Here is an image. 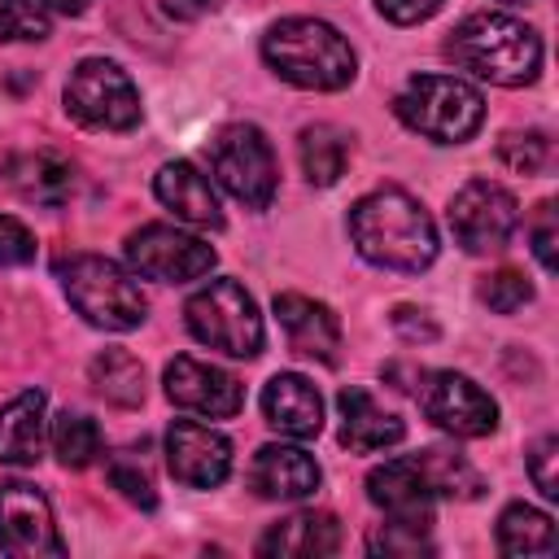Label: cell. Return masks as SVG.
Instances as JSON below:
<instances>
[{"label": "cell", "instance_id": "cell-1", "mask_svg": "<svg viewBox=\"0 0 559 559\" xmlns=\"http://www.w3.org/2000/svg\"><path fill=\"white\" fill-rule=\"evenodd\" d=\"M349 240L367 262L402 275H419L437 258V227L428 210L402 188H380L354 201Z\"/></svg>", "mask_w": 559, "mask_h": 559}, {"label": "cell", "instance_id": "cell-2", "mask_svg": "<svg viewBox=\"0 0 559 559\" xmlns=\"http://www.w3.org/2000/svg\"><path fill=\"white\" fill-rule=\"evenodd\" d=\"M445 52L463 70H472L476 79H489L498 87H524L542 70V39H537V31L524 26L511 13H472V17H463L450 31Z\"/></svg>", "mask_w": 559, "mask_h": 559}, {"label": "cell", "instance_id": "cell-3", "mask_svg": "<svg viewBox=\"0 0 559 559\" xmlns=\"http://www.w3.org/2000/svg\"><path fill=\"white\" fill-rule=\"evenodd\" d=\"M262 57L266 66L306 92H336L354 79L358 57L349 48V39L319 22V17H284L262 35Z\"/></svg>", "mask_w": 559, "mask_h": 559}, {"label": "cell", "instance_id": "cell-4", "mask_svg": "<svg viewBox=\"0 0 559 559\" xmlns=\"http://www.w3.org/2000/svg\"><path fill=\"white\" fill-rule=\"evenodd\" d=\"M57 275L66 284V297L70 306L92 323V328H105V332H131L144 323V293L140 284L109 258H96V253H70L57 262Z\"/></svg>", "mask_w": 559, "mask_h": 559}, {"label": "cell", "instance_id": "cell-5", "mask_svg": "<svg viewBox=\"0 0 559 559\" xmlns=\"http://www.w3.org/2000/svg\"><path fill=\"white\" fill-rule=\"evenodd\" d=\"M393 114L432 144H463L485 122V100L454 74H415L393 96Z\"/></svg>", "mask_w": 559, "mask_h": 559}, {"label": "cell", "instance_id": "cell-6", "mask_svg": "<svg viewBox=\"0 0 559 559\" xmlns=\"http://www.w3.org/2000/svg\"><path fill=\"white\" fill-rule=\"evenodd\" d=\"M183 314H188V332L201 345H210L227 358L262 354V314L240 280H210L205 288H197L188 297Z\"/></svg>", "mask_w": 559, "mask_h": 559}, {"label": "cell", "instance_id": "cell-7", "mask_svg": "<svg viewBox=\"0 0 559 559\" xmlns=\"http://www.w3.org/2000/svg\"><path fill=\"white\" fill-rule=\"evenodd\" d=\"M205 153H210V170L236 201H245L249 210H266L275 201L280 170H275V153L258 127H249V122L223 127V131H214Z\"/></svg>", "mask_w": 559, "mask_h": 559}, {"label": "cell", "instance_id": "cell-8", "mask_svg": "<svg viewBox=\"0 0 559 559\" xmlns=\"http://www.w3.org/2000/svg\"><path fill=\"white\" fill-rule=\"evenodd\" d=\"M66 109L92 131H131L140 122V92L122 66L87 57L66 79Z\"/></svg>", "mask_w": 559, "mask_h": 559}, {"label": "cell", "instance_id": "cell-9", "mask_svg": "<svg viewBox=\"0 0 559 559\" xmlns=\"http://www.w3.org/2000/svg\"><path fill=\"white\" fill-rule=\"evenodd\" d=\"M122 253L135 275L162 280V284H183V280H201L214 271V249L201 236L166 227V223H148V227L131 231Z\"/></svg>", "mask_w": 559, "mask_h": 559}, {"label": "cell", "instance_id": "cell-10", "mask_svg": "<svg viewBox=\"0 0 559 559\" xmlns=\"http://www.w3.org/2000/svg\"><path fill=\"white\" fill-rule=\"evenodd\" d=\"M520 223V205L502 183L472 179L450 201V231L467 253H498Z\"/></svg>", "mask_w": 559, "mask_h": 559}, {"label": "cell", "instance_id": "cell-11", "mask_svg": "<svg viewBox=\"0 0 559 559\" xmlns=\"http://www.w3.org/2000/svg\"><path fill=\"white\" fill-rule=\"evenodd\" d=\"M424 415L450 437H489L498 428V402L459 371H432L419 384Z\"/></svg>", "mask_w": 559, "mask_h": 559}, {"label": "cell", "instance_id": "cell-12", "mask_svg": "<svg viewBox=\"0 0 559 559\" xmlns=\"http://www.w3.org/2000/svg\"><path fill=\"white\" fill-rule=\"evenodd\" d=\"M0 550L17 559H39V555H61V537L52 524L48 498L26 485V480H4L0 485Z\"/></svg>", "mask_w": 559, "mask_h": 559}, {"label": "cell", "instance_id": "cell-13", "mask_svg": "<svg viewBox=\"0 0 559 559\" xmlns=\"http://www.w3.org/2000/svg\"><path fill=\"white\" fill-rule=\"evenodd\" d=\"M166 467L188 489H214L231 472V441L197 419H175L166 428Z\"/></svg>", "mask_w": 559, "mask_h": 559}, {"label": "cell", "instance_id": "cell-14", "mask_svg": "<svg viewBox=\"0 0 559 559\" xmlns=\"http://www.w3.org/2000/svg\"><path fill=\"white\" fill-rule=\"evenodd\" d=\"M166 397L183 411H197L205 419H231L245 406L240 380L223 367H210L192 354H179L166 362Z\"/></svg>", "mask_w": 559, "mask_h": 559}, {"label": "cell", "instance_id": "cell-15", "mask_svg": "<svg viewBox=\"0 0 559 559\" xmlns=\"http://www.w3.org/2000/svg\"><path fill=\"white\" fill-rule=\"evenodd\" d=\"M367 498L389 515V520H402V524H432V485L428 476L419 472L415 454L411 459H389L384 467H376L367 476Z\"/></svg>", "mask_w": 559, "mask_h": 559}, {"label": "cell", "instance_id": "cell-16", "mask_svg": "<svg viewBox=\"0 0 559 559\" xmlns=\"http://www.w3.org/2000/svg\"><path fill=\"white\" fill-rule=\"evenodd\" d=\"M323 472L301 445H262L249 463V485L271 502H301L319 489Z\"/></svg>", "mask_w": 559, "mask_h": 559}, {"label": "cell", "instance_id": "cell-17", "mask_svg": "<svg viewBox=\"0 0 559 559\" xmlns=\"http://www.w3.org/2000/svg\"><path fill=\"white\" fill-rule=\"evenodd\" d=\"M275 319H280L293 354L319 358V362H336L341 358V323L323 301L301 297V293H280L275 297Z\"/></svg>", "mask_w": 559, "mask_h": 559}, {"label": "cell", "instance_id": "cell-18", "mask_svg": "<svg viewBox=\"0 0 559 559\" xmlns=\"http://www.w3.org/2000/svg\"><path fill=\"white\" fill-rule=\"evenodd\" d=\"M262 415L275 432L306 441V437H319V428H323V397L306 376L280 371L262 389Z\"/></svg>", "mask_w": 559, "mask_h": 559}, {"label": "cell", "instance_id": "cell-19", "mask_svg": "<svg viewBox=\"0 0 559 559\" xmlns=\"http://www.w3.org/2000/svg\"><path fill=\"white\" fill-rule=\"evenodd\" d=\"M336 406H341V445L354 450V454L389 450V445H397V441L406 437V424H402L393 411H384V406H380L367 389H358V384L341 389Z\"/></svg>", "mask_w": 559, "mask_h": 559}, {"label": "cell", "instance_id": "cell-20", "mask_svg": "<svg viewBox=\"0 0 559 559\" xmlns=\"http://www.w3.org/2000/svg\"><path fill=\"white\" fill-rule=\"evenodd\" d=\"M4 179H9V188H13L22 201H31V205L57 210V205H66V201L74 197V166H70V157H61V153H52V148L17 153V157L4 166Z\"/></svg>", "mask_w": 559, "mask_h": 559}, {"label": "cell", "instance_id": "cell-21", "mask_svg": "<svg viewBox=\"0 0 559 559\" xmlns=\"http://www.w3.org/2000/svg\"><path fill=\"white\" fill-rule=\"evenodd\" d=\"M153 192H157V201H162L175 218H183V223H192V227H223L218 197H214L210 179H205L192 162H166V166L157 170V179H153Z\"/></svg>", "mask_w": 559, "mask_h": 559}, {"label": "cell", "instance_id": "cell-22", "mask_svg": "<svg viewBox=\"0 0 559 559\" xmlns=\"http://www.w3.org/2000/svg\"><path fill=\"white\" fill-rule=\"evenodd\" d=\"M341 550V524L328 511H297L280 524H271L258 542V555H336Z\"/></svg>", "mask_w": 559, "mask_h": 559}, {"label": "cell", "instance_id": "cell-23", "mask_svg": "<svg viewBox=\"0 0 559 559\" xmlns=\"http://www.w3.org/2000/svg\"><path fill=\"white\" fill-rule=\"evenodd\" d=\"M44 454V393L26 389L0 406V463H35Z\"/></svg>", "mask_w": 559, "mask_h": 559}, {"label": "cell", "instance_id": "cell-24", "mask_svg": "<svg viewBox=\"0 0 559 559\" xmlns=\"http://www.w3.org/2000/svg\"><path fill=\"white\" fill-rule=\"evenodd\" d=\"M498 550L502 555H550L555 550V520L528 502H511L498 515Z\"/></svg>", "mask_w": 559, "mask_h": 559}, {"label": "cell", "instance_id": "cell-25", "mask_svg": "<svg viewBox=\"0 0 559 559\" xmlns=\"http://www.w3.org/2000/svg\"><path fill=\"white\" fill-rule=\"evenodd\" d=\"M297 157H301V175H306L310 183L328 188V183H336V179L345 175L349 140H345L336 127L314 122V127L301 131V140H297Z\"/></svg>", "mask_w": 559, "mask_h": 559}, {"label": "cell", "instance_id": "cell-26", "mask_svg": "<svg viewBox=\"0 0 559 559\" xmlns=\"http://www.w3.org/2000/svg\"><path fill=\"white\" fill-rule=\"evenodd\" d=\"M87 376H92L96 393H100L105 402H114V406H140V402H144V367H140V358L127 354V349H105V354H96L92 367H87Z\"/></svg>", "mask_w": 559, "mask_h": 559}, {"label": "cell", "instance_id": "cell-27", "mask_svg": "<svg viewBox=\"0 0 559 559\" xmlns=\"http://www.w3.org/2000/svg\"><path fill=\"white\" fill-rule=\"evenodd\" d=\"M415 463L428 476L437 498H480V489H485L480 472L459 450H424V454H415Z\"/></svg>", "mask_w": 559, "mask_h": 559}, {"label": "cell", "instance_id": "cell-28", "mask_svg": "<svg viewBox=\"0 0 559 559\" xmlns=\"http://www.w3.org/2000/svg\"><path fill=\"white\" fill-rule=\"evenodd\" d=\"M52 454L66 467H87L100 459V428L96 419L79 415V411H61L52 419Z\"/></svg>", "mask_w": 559, "mask_h": 559}, {"label": "cell", "instance_id": "cell-29", "mask_svg": "<svg viewBox=\"0 0 559 559\" xmlns=\"http://www.w3.org/2000/svg\"><path fill=\"white\" fill-rule=\"evenodd\" d=\"M498 157H502L515 175H542V170H550L555 148H550V140H546L542 131H511V135H502Z\"/></svg>", "mask_w": 559, "mask_h": 559}, {"label": "cell", "instance_id": "cell-30", "mask_svg": "<svg viewBox=\"0 0 559 559\" xmlns=\"http://www.w3.org/2000/svg\"><path fill=\"white\" fill-rule=\"evenodd\" d=\"M48 39V13L35 0H0V44Z\"/></svg>", "mask_w": 559, "mask_h": 559}, {"label": "cell", "instance_id": "cell-31", "mask_svg": "<svg viewBox=\"0 0 559 559\" xmlns=\"http://www.w3.org/2000/svg\"><path fill=\"white\" fill-rule=\"evenodd\" d=\"M480 301H485L493 314H515L520 306L533 301V284H528L520 271H493V275H485V284H480Z\"/></svg>", "mask_w": 559, "mask_h": 559}, {"label": "cell", "instance_id": "cell-32", "mask_svg": "<svg viewBox=\"0 0 559 559\" xmlns=\"http://www.w3.org/2000/svg\"><path fill=\"white\" fill-rule=\"evenodd\" d=\"M428 528L424 524H402V520H389L384 528H376L367 537V550L371 555H428L432 542L424 537Z\"/></svg>", "mask_w": 559, "mask_h": 559}, {"label": "cell", "instance_id": "cell-33", "mask_svg": "<svg viewBox=\"0 0 559 559\" xmlns=\"http://www.w3.org/2000/svg\"><path fill=\"white\" fill-rule=\"evenodd\" d=\"M109 485H114L127 502L144 507V511H153V507H157V493H153L148 472H144V467H135V463H131V459H122V454H114V459H109Z\"/></svg>", "mask_w": 559, "mask_h": 559}, {"label": "cell", "instance_id": "cell-34", "mask_svg": "<svg viewBox=\"0 0 559 559\" xmlns=\"http://www.w3.org/2000/svg\"><path fill=\"white\" fill-rule=\"evenodd\" d=\"M31 258H35V236L13 214H0V266H22Z\"/></svg>", "mask_w": 559, "mask_h": 559}, {"label": "cell", "instance_id": "cell-35", "mask_svg": "<svg viewBox=\"0 0 559 559\" xmlns=\"http://www.w3.org/2000/svg\"><path fill=\"white\" fill-rule=\"evenodd\" d=\"M555 459H559V441L555 437H542L533 450H528V472H533V485L542 489V498H559V480H555Z\"/></svg>", "mask_w": 559, "mask_h": 559}, {"label": "cell", "instance_id": "cell-36", "mask_svg": "<svg viewBox=\"0 0 559 559\" xmlns=\"http://www.w3.org/2000/svg\"><path fill=\"white\" fill-rule=\"evenodd\" d=\"M533 253L542 262V271H555V205L542 201L537 205V223H533Z\"/></svg>", "mask_w": 559, "mask_h": 559}, {"label": "cell", "instance_id": "cell-37", "mask_svg": "<svg viewBox=\"0 0 559 559\" xmlns=\"http://www.w3.org/2000/svg\"><path fill=\"white\" fill-rule=\"evenodd\" d=\"M376 9H380L389 22H397V26H411V22H424V17H432V13L441 9V0H376Z\"/></svg>", "mask_w": 559, "mask_h": 559}, {"label": "cell", "instance_id": "cell-38", "mask_svg": "<svg viewBox=\"0 0 559 559\" xmlns=\"http://www.w3.org/2000/svg\"><path fill=\"white\" fill-rule=\"evenodd\" d=\"M393 328H397L406 341H437V323L424 319V310H411V306H397V310H393Z\"/></svg>", "mask_w": 559, "mask_h": 559}, {"label": "cell", "instance_id": "cell-39", "mask_svg": "<svg viewBox=\"0 0 559 559\" xmlns=\"http://www.w3.org/2000/svg\"><path fill=\"white\" fill-rule=\"evenodd\" d=\"M166 17H175V22H197V17H205V13H214L223 0H153Z\"/></svg>", "mask_w": 559, "mask_h": 559}, {"label": "cell", "instance_id": "cell-40", "mask_svg": "<svg viewBox=\"0 0 559 559\" xmlns=\"http://www.w3.org/2000/svg\"><path fill=\"white\" fill-rule=\"evenodd\" d=\"M44 9H52V13H66V17H74V13H83L92 0H39Z\"/></svg>", "mask_w": 559, "mask_h": 559}, {"label": "cell", "instance_id": "cell-41", "mask_svg": "<svg viewBox=\"0 0 559 559\" xmlns=\"http://www.w3.org/2000/svg\"><path fill=\"white\" fill-rule=\"evenodd\" d=\"M507 4H528V0H507Z\"/></svg>", "mask_w": 559, "mask_h": 559}]
</instances>
